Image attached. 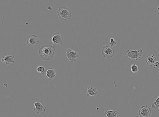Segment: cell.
<instances>
[{
	"label": "cell",
	"instance_id": "18",
	"mask_svg": "<svg viewBox=\"0 0 159 117\" xmlns=\"http://www.w3.org/2000/svg\"><path fill=\"white\" fill-rule=\"evenodd\" d=\"M151 107L153 109H158L159 108V96L156 101L152 103Z\"/></svg>",
	"mask_w": 159,
	"mask_h": 117
},
{
	"label": "cell",
	"instance_id": "4",
	"mask_svg": "<svg viewBox=\"0 0 159 117\" xmlns=\"http://www.w3.org/2000/svg\"><path fill=\"white\" fill-rule=\"evenodd\" d=\"M101 54L105 58H111L114 57L115 51L113 48L109 45H106L103 47Z\"/></svg>",
	"mask_w": 159,
	"mask_h": 117
},
{
	"label": "cell",
	"instance_id": "14",
	"mask_svg": "<svg viewBox=\"0 0 159 117\" xmlns=\"http://www.w3.org/2000/svg\"><path fill=\"white\" fill-rule=\"evenodd\" d=\"M104 113L107 117H117L119 112L116 110H105Z\"/></svg>",
	"mask_w": 159,
	"mask_h": 117
},
{
	"label": "cell",
	"instance_id": "8",
	"mask_svg": "<svg viewBox=\"0 0 159 117\" xmlns=\"http://www.w3.org/2000/svg\"><path fill=\"white\" fill-rule=\"evenodd\" d=\"M35 107L33 108L34 112L37 114H44L47 111V108L46 106L40 102H36L34 104Z\"/></svg>",
	"mask_w": 159,
	"mask_h": 117
},
{
	"label": "cell",
	"instance_id": "1",
	"mask_svg": "<svg viewBox=\"0 0 159 117\" xmlns=\"http://www.w3.org/2000/svg\"><path fill=\"white\" fill-rule=\"evenodd\" d=\"M56 50L55 46L50 44H45L39 49L40 58L44 61H50L54 57Z\"/></svg>",
	"mask_w": 159,
	"mask_h": 117
},
{
	"label": "cell",
	"instance_id": "21",
	"mask_svg": "<svg viewBox=\"0 0 159 117\" xmlns=\"http://www.w3.org/2000/svg\"><path fill=\"white\" fill-rule=\"evenodd\" d=\"M157 10H158V11H159V7H157Z\"/></svg>",
	"mask_w": 159,
	"mask_h": 117
},
{
	"label": "cell",
	"instance_id": "5",
	"mask_svg": "<svg viewBox=\"0 0 159 117\" xmlns=\"http://www.w3.org/2000/svg\"><path fill=\"white\" fill-rule=\"evenodd\" d=\"M66 57L68 58L71 62H74L76 61V59L79 58V54L78 52L73 50L72 49L68 48L65 50Z\"/></svg>",
	"mask_w": 159,
	"mask_h": 117
},
{
	"label": "cell",
	"instance_id": "7",
	"mask_svg": "<svg viewBox=\"0 0 159 117\" xmlns=\"http://www.w3.org/2000/svg\"><path fill=\"white\" fill-rule=\"evenodd\" d=\"M151 109L147 105H145L140 108L138 114L141 117H151Z\"/></svg>",
	"mask_w": 159,
	"mask_h": 117
},
{
	"label": "cell",
	"instance_id": "12",
	"mask_svg": "<svg viewBox=\"0 0 159 117\" xmlns=\"http://www.w3.org/2000/svg\"><path fill=\"white\" fill-rule=\"evenodd\" d=\"M15 56H3L1 59V61L3 63H5L7 65L11 64V63H15Z\"/></svg>",
	"mask_w": 159,
	"mask_h": 117
},
{
	"label": "cell",
	"instance_id": "13",
	"mask_svg": "<svg viewBox=\"0 0 159 117\" xmlns=\"http://www.w3.org/2000/svg\"><path fill=\"white\" fill-rule=\"evenodd\" d=\"M98 92L96 87L92 86H88L87 89V96L90 97V96H96L98 95Z\"/></svg>",
	"mask_w": 159,
	"mask_h": 117
},
{
	"label": "cell",
	"instance_id": "3",
	"mask_svg": "<svg viewBox=\"0 0 159 117\" xmlns=\"http://www.w3.org/2000/svg\"><path fill=\"white\" fill-rule=\"evenodd\" d=\"M143 51L142 49L138 50H127L125 52L124 55L127 58L130 59L134 60H138L142 57Z\"/></svg>",
	"mask_w": 159,
	"mask_h": 117
},
{
	"label": "cell",
	"instance_id": "9",
	"mask_svg": "<svg viewBox=\"0 0 159 117\" xmlns=\"http://www.w3.org/2000/svg\"><path fill=\"white\" fill-rule=\"evenodd\" d=\"M39 43V40L36 35H31L28 37L26 44L29 47H33L37 45Z\"/></svg>",
	"mask_w": 159,
	"mask_h": 117
},
{
	"label": "cell",
	"instance_id": "19",
	"mask_svg": "<svg viewBox=\"0 0 159 117\" xmlns=\"http://www.w3.org/2000/svg\"><path fill=\"white\" fill-rule=\"evenodd\" d=\"M117 42L115 39L113 38H111L110 39V46L112 47L113 48V47H115L117 45Z\"/></svg>",
	"mask_w": 159,
	"mask_h": 117
},
{
	"label": "cell",
	"instance_id": "16",
	"mask_svg": "<svg viewBox=\"0 0 159 117\" xmlns=\"http://www.w3.org/2000/svg\"><path fill=\"white\" fill-rule=\"evenodd\" d=\"M36 70L39 73H40V74H42V75H45V76L46 72H47V70H46L45 67L42 65H40L39 66H38L36 69Z\"/></svg>",
	"mask_w": 159,
	"mask_h": 117
},
{
	"label": "cell",
	"instance_id": "2",
	"mask_svg": "<svg viewBox=\"0 0 159 117\" xmlns=\"http://www.w3.org/2000/svg\"><path fill=\"white\" fill-rule=\"evenodd\" d=\"M57 15L60 20L63 21L69 20L72 16V10L66 6L59 7L57 11Z\"/></svg>",
	"mask_w": 159,
	"mask_h": 117
},
{
	"label": "cell",
	"instance_id": "17",
	"mask_svg": "<svg viewBox=\"0 0 159 117\" xmlns=\"http://www.w3.org/2000/svg\"><path fill=\"white\" fill-rule=\"evenodd\" d=\"M139 67L137 64H133L131 66V70L132 73H137L139 71Z\"/></svg>",
	"mask_w": 159,
	"mask_h": 117
},
{
	"label": "cell",
	"instance_id": "15",
	"mask_svg": "<svg viewBox=\"0 0 159 117\" xmlns=\"http://www.w3.org/2000/svg\"><path fill=\"white\" fill-rule=\"evenodd\" d=\"M151 70L152 72L154 73L155 74H159V61H157L152 66H151Z\"/></svg>",
	"mask_w": 159,
	"mask_h": 117
},
{
	"label": "cell",
	"instance_id": "10",
	"mask_svg": "<svg viewBox=\"0 0 159 117\" xmlns=\"http://www.w3.org/2000/svg\"><path fill=\"white\" fill-rule=\"evenodd\" d=\"M57 73V70L52 68H49L46 72L45 76L48 80L52 81L55 78Z\"/></svg>",
	"mask_w": 159,
	"mask_h": 117
},
{
	"label": "cell",
	"instance_id": "20",
	"mask_svg": "<svg viewBox=\"0 0 159 117\" xmlns=\"http://www.w3.org/2000/svg\"><path fill=\"white\" fill-rule=\"evenodd\" d=\"M48 10H49V11H52V8L51 6H48Z\"/></svg>",
	"mask_w": 159,
	"mask_h": 117
},
{
	"label": "cell",
	"instance_id": "11",
	"mask_svg": "<svg viewBox=\"0 0 159 117\" xmlns=\"http://www.w3.org/2000/svg\"><path fill=\"white\" fill-rule=\"evenodd\" d=\"M157 61V59L155 55L152 54H148L147 55L146 59V62L148 66L151 67Z\"/></svg>",
	"mask_w": 159,
	"mask_h": 117
},
{
	"label": "cell",
	"instance_id": "6",
	"mask_svg": "<svg viewBox=\"0 0 159 117\" xmlns=\"http://www.w3.org/2000/svg\"><path fill=\"white\" fill-rule=\"evenodd\" d=\"M63 36L59 32H55L52 34V41L54 45L58 46L63 45Z\"/></svg>",
	"mask_w": 159,
	"mask_h": 117
}]
</instances>
